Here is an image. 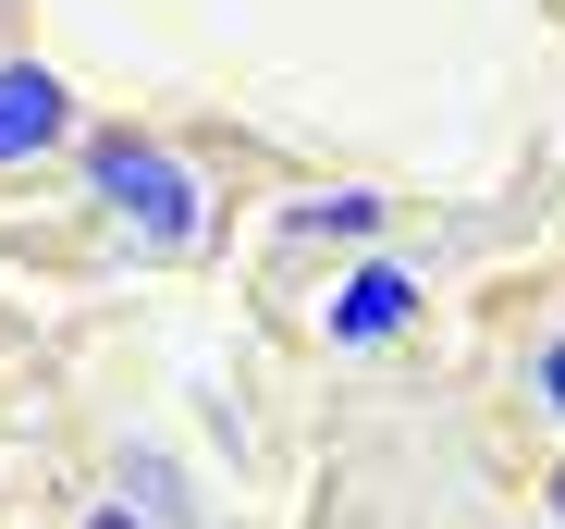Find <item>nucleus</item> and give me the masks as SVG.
Returning <instances> with one entry per match:
<instances>
[{
	"instance_id": "3",
	"label": "nucleus",
	"mask_w": 565,
	"mask_h": 529,
	"mask_svg": "<svg viewBox=\"0 0 565 529\" xmlns=\"http://www.w3.org/2000/svg\"><path fill=\"white\" fill-rule=\"evenodd\" d=\"M406 320H418V272L406 258H369L344 296H320V345H394Z\"/></svg>"
},
{
	"instance_id": "8",
	"label": "nucleus",
	"mask_w": 565,
	"mask_h": 529,
	"mask_svg": "<svg viewBox=\"0 0 565 529\" xmlns=\"http://www.w3.org/2000/svg\"><path fill=\"white\" fill-rule=\"evenodd\" d=\"M553 529H565V468H553Z\"/></svg>"
},
{
	"instance_id": "5",
	"label": "nucleus",
	"mask_w": 565,
	"mask_h": 529,
	"mask_svg": "<svg viewBox=\"0 0 565 529\" xmlns=\"http://www.w3.org/2000/svg\"><path fill=\"white\" fill-rule=\"evenodd\" d=\"M124 505H148V517H172L184 493H172V468H160V456H124Z\"/></svg>"
},
{
	"instance_id": "6",
	"label": "nucleus",
	"mask_w": 565,
	"mask_h": 529,
	"mask_svg": "<svg viewBox=\"0 0 565 529\" xmlns=\"http://www.w3.org/2000/svg\"><path fill=\"white\" fill-rule=\"evenodd\" d=\"M529 394H541V419H565V332H553L541 358H529Z\"/></svg>"
},
{
	"instance_id": "1",
	"label": "nucleus",
	"mask_w": 565,
	"mask_h": 529,
	"mask_svg": "<svg viewBox=\"0 0 565 529\" xmlns=\"http://www.w3.org/2000/svg\"><path fill=\"white\" fill-rule=\"evenodd\" d=\"M74 160H86L99 210H111L148 258H198V246H210V186H198V172H184L160 136H136V124H86Z\"/></svg>"
},
{
	"instance_id": "2",
	"label": "nucleus",
	"mask_w": 565,
	"mask_h": 529,
	"mask_svg": "<svg viewBox=\"0 0 565 529\" xmlns=\"http://www.w3.org/2000/svg\"><path fill=\"white\" fill-rule=\"evenodd\" d=\"M62 148H74V86L50 62H0V172L62 160Z\"/></svg>"
},
{
	"instance_id": "4",
	"label": "nucleus",
	"mask_w": 565,
	"mask_h": 529,
	"mask_svg": "<svg viewBox=\"0 0 565 529\" xmlns=\"http://www.w3.org/2000/svg\"><path fill=\"white\" fill-rule=\"evenodd\" d=\"M270 222H282V234H332V246H356V234H382L394 210L369 198V186H332V198H282Z\"/></svg>"
},
{
	"instance_id": "7",
	"label": "nucleus",
	"mask_w": 565,
	"mask_h": 529,
	"mask_svg": "<svg viewBox=\"0 0 565 529\" xmlns=\"http://www.w3.org/2000/svg\"><path fill=\"white\" fill-rule=\"evenodd\" d=\"M86 529H160V517H136V505H99V517H86Z\"/></svg>"
}]
</instances>
